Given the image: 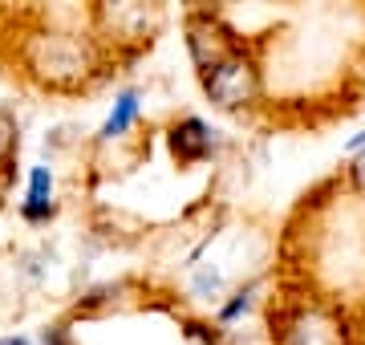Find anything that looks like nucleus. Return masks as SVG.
I'll use <instances>...</instances> for the list:
<instances>
[{
	"label": "nucleus",
	"instance_id": "f257e3e1",
	"mask_svg": "<svg viewBox=\"0 0 365 345\" xmlns=\"http://www.w3.org/2000/svg\"><path fill=\"white\" fill-rule=\"evenodd\" d=\"M29 66L53 86H73L90 69V49L69 33H45L29 45Z\"/></svg>",
	"mask_w": 365,
	"mask_h": 345
},
{
	"label": "nucleus",
	"instance_id": "f03ea898",
	"mask_svg": "<svg viewBox=\"0 0 365 345\" xmlns=\"http://www.w3.org/2000/svg\"><path fill=\"white\" fill-rule=\"evenodd\" d=\"M203 90H207V98L220 110H244V106L256 102L260 78H256V69H252L248 57L227 53L223 61H215L211 69H203Z\"/></svg>",
	"mask_w": 365,
	"mask_h": 345
},
{
	"label": "nucleus",
	"instance_id": "7ed1b4c3",
	"mask_svg": "<svg viewBox=\"0 0 365 345\" xmlns=\"http://www.w3.org/2000/svg\"><path fill=\"white\" fill-rule=\"evenodd\" d=\"M170 143H175V155H179V159H203L211 150V130L199 118H187L179 130H175Z\"/></svg>",
	"mask_w": 365,
	"mask_h": 345
},
{
	"label": "nucleus",
	"instance_id": "20e7f679",
	"mask_svg": "<svg viewBox=\"0 0 365 345\" xmlns=\"http://www.w3.org/2000/svg\"><path fill=\"white\" fill-rule=\"evenodd\" d=\"M138 118V93L126 90V93H118V102H114V114L106 118L102 126V138H118V134H126V126Z\"/></svg>",
	"mask_w": 365,
	"mask_h": 345
},
{
	"label": "nucleus",
	"instance_id": "39448f33",
	"mask_svg": "<svg viewBox=\"0 0 365 345\" xmlns=\"http://www.w3.org/2000/svg\"><path fill=\"white\" fill-rule=\"evenodd\" d=\"M49 191H53V175L45 167H33V175H29V203H49Z\"/></svg>",
	"mask_w": 365,
	"mask_h": 345
},
{
	"label": "nucleus",
	"instance_id": "423d86ee",
	"mask_svg": "<svg viewBox=\"0 0 365 345\" xmlns=\"http://www.w3.org/2000/svg\"><path fill=\"white\" fill-rule=\"evenodd\" d=\"M9 150H13V126L0 118V163L9 159Z\"/></svg>",
	"mask_w": 365,
	"mask_h": 345
},
{
	"label": "nucleus",
	"instance_id": "0eeeda50",
	"mask_svg": "<svg viewBox=\"0 0 365 345\" xmlns=\"http://www.w3.org/2000/svg\"><path fill=\"white\" fill-rule=\"evenodd\" d=\"M53 212V203H25V215L29 220H45Z\"/></svg>",
	"mask_w": 365,
	"mask_h": 345
},
{
	"label": "nucleus",
	"instance_id": "6e6552de",
	"mask_svg": "<svg viewBox=\"0 0 365 345\" xmlns=\"http://www.w3.org/2000/svg\"><path fill=\"white\" fill-rule=\"evenodd\" d=\"M0 345H29L25 337H0Z\"/></svg>",
	"mask_w": 365,
	"mask_h": 345
}]
</instances>
